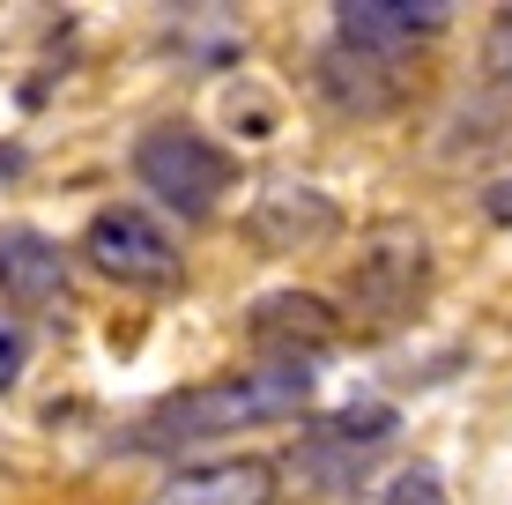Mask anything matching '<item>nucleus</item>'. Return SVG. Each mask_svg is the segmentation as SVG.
I'll list each match as a JSON object with an SVG mask.
<instances>
[{
  "label": "nucleus",
  "instance_id": "f257e3e1",
  "mask_svg": "<svg viewBox=\"0 0 512 505\" xmlns=\"http://www.w3.org/2000/svg\"><path fill=\"white\" fill-rule=\"evenodd\" d=\"M305 402H312V364H253V372H223V379L164 394V402L134 424V446L141 454H179V446L223 439V431H238V424L297 416Z\"/></svg>",
  "mask_w": 512,
  "mask_h": 505
},
{
  "label": "nucleus",
  "instance_id": "f03ea898",
  "mask_svg": "<svg viewBox=\"0 0 512 505\" xmlns=\"http://www.w3.org/2000/svg\"><path fill=\"white\" fill-rule=\"evenodd\" d=\"M134 171L156 201H171L179 216H208L223 194H231V149L208 142L201 127H149L134 149Z\"/></svg>",
  "mask_w": 512,
  "mask_h": 505
},
{
  "label": "nucleus",
  "instance_id": "7ed1b4c3",
  "mask_svg": "<svg viewBox=\"0 0 512 505\" xmlns=\"http://www.w3.org/2000/svg\"><path fill=\"white\" fill-rule=\"evenodd\" d=\"M82 253H90L104 275H119V283H171V275H179L171 238L156 231L141 208H97L90 231H82Z\"/></svg>",
  "mask_w": 512,
  "mask_h": 505
},
{
  "label": "nucleus",
  "instance_id": "20e7f679",
  "mask_svg": "<svg viewBox=\"0 0 512 505\" xmlns=\"http://www.w3.org/2000/svg\"><path fill=\"white\" fill-rule=\"evenodd\" d=\"M423 275H431V260H423V238H394V231H386L379 246L357 260V275H349V305H357L364 320L394 327V320H409V312H416Z\"/></svg>",
  "mask_w": 512,
  "mask_h": 505
},
{
  "label": "nucleus",
  "instance_id": "39448f33",
  "mask_svg": "<svg viewBox=\"0 0 512 505\" xmlns=\"http://www.w3.org/2000/svg\"><path fill=\"white\" fill-rule=\"evenodd\" d=\"M334 335H342V327H334V312H327L320 298L275 290V298L253 305V342L268 350V364H312Z\"/></svg>",
  "mask_w": 512,
  "mask_h": 505
},
{
  "label": "nucleus",
  "instance_id": "423d86ee",
  "mask_svg": "<svg viewBox=\"0 0 512 505\" xmlns=\"http://www.w3.org/2000/svg\"><path fill=\"white\" fill-rule=\"evenodd\" d=\"M0 298L38 312L67 298V253L45 231H0Z\"/></svg>",
  "mask_w": 512,
  "mask_h": 505
},
{
  "label": "nucleus",
  "instance_id": "0eeeda50",
  "mask_svg": "<svg viewBox=\"0 0 512 505\" xmlns=\"http://www.w3.org/2000/svg\"><path fill=\"white\" fill-rule=\"evenodd\" d=\"M342 15V52H386V45H409V38H431L446 23V0H349Z\"/></svg>",
  "mask_w": 512,
  "mask_h": 505
},
{
  "label": "nucleus",
  "instance_id": "6e6552de",
  "mask_svg": "<svg viewBox=\"0 0 512 505\" xmlns=\"http://www.w3.org/2000/svg\"><path fill=\"white\" fill-rule=\"evenodd\" d=\"M275 498V468L268 461H208L171 476V491L156 505H268Z\"/></svg>",
  "mask_w": 512,
  "mask_h": 505
},
{
  "label": "nucleus",
  "instance_id": "1a4fd4ad",
  "mask_svg": "<svg viewBox=\"0 0 512 505\" xmlns=\"http://www.w3.org/2000/svg\"><path fill=\"white\" fill-rule=\"evenodd\" d=\"M386 505H446V491H438V468H401L394 491H386Z\"/></svg>",
  "mask_w": 512,
  "mask_h": 505
},
{
  "label": "nucleus",
  "instance_id": "9d476101",
  "mask_svg": "<svg viewBox=\"0 0 512 505\" xmlns=\"http://www.w3.org/2000/svg\"><path fill=\"white\" fill-rule=\"evenodd\" d=\"M15 372H23V327L0 320V387H15Z\"/></svg>",
  "mask_w": 512,
  "mask_h": 505
},
{
  "label": "nucleus",
  "instance_id": "9b49d317",
  "mask_svg": "<svg viewBox=\"0 0 512 505\" xmlns=\"http://www.w3.org/2000/svg\"><path fill=\"white\" fill-rule=\"evenodd\" d=\"M0 171H15V149H0Z\"/></svg>",
  "mask_w": 512,
  "mask_h": 505
}]
</instances>
